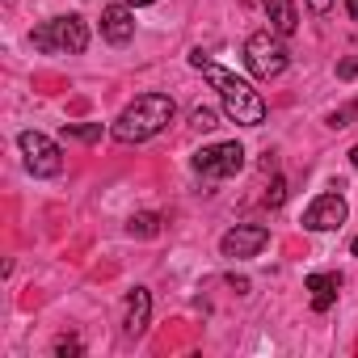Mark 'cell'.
Here are the masks:
<instances>
[{"label":"cell","instance_id":"obj_1","mask_svg":"<svg viewBox=\"0 0 358 358\" xmlns=\"http://www.w3.org/2000/svg\"><path fill=\"white\" fill-rule=\"evenodd\" d=\"M190 64H194V68L211 80V89L220 93L224 114H228L232 122H241V127H262V122H266V101H262V93H257L245 76H236L232 68L211 64L203 51H194V55H190Z\"/></svg>","mask_w":358,"mask_h":358},{"label":"cell","instance_id":"obj_19","mask_svg":"<svg viewBox=\"0 0 358 358\" xmlns=\"http://www.w3.org/2000/svg\"><path fill=\"white\" fill-rule=\"evenodd\" d=\"M55 354H80V341L76 337H59L55 341Z\"/></svg>","mask_w":358,"mask_h":358},{"label":"cell","instance_id":"obj_6","mask_svg":"<svg viewBox=\"0 0 358 358\" xmlns=\"http://www.w3.org/2000/svg\"><path fill=\"white\" fill-rule=\"evenodd\" d=\"M241 169H245V148L236 139L194 152V173H203V177H236Z\"/></svg>","mask_w":358,"mask_h":358},{"label":"cell","instance_id":"obj_7","mask_svg":"<svg viewBox=\"0 0 358 358\" xmlns=\"http://www.w3.org/2000/svg\"><path fill=\"white\" fill-rule=\"evenodd\" d=\"M345 215H350V207H345L341 194H320V199L308 203L303 228H308V232H337V228L345 224Z\"/></svg>","mask_w":358,"mask_h":358},{"label":"cell","instance_id":"obj_9","mask_svg":"<svg viewBox=\"0 0 358 358\" xmlns=\"http://www.w3.org/2000/svg\"><path fill=\"white\" fill-rule=\"evenodd\" d=\"M101 38L114 43V47H127L135 38V13H131L127 0H122V5H106L101 9Z\"/></svg>","mask_w":358,"mask_h":358},{"label":"cell","instance_id":"obj_11","mask_svg":"<svg viewBox=\"0 0 358 358\" xmlns=\"http://www.w3.org/2000/svg\"><path fill=\"white\" fill-rule=\"evenodd\" d=\"M341 278L337 274H308V291H312V312H329L337 299Z\"/></svg>","mask_w":358,"mask_h":358},{"label":"cell","instance_id":"obj_22","mask_svg":"<svg viewBox=\"0 0 358 358\" xmlns=\"http://www.w3.org/2000/svg\"><path fill=\"white\" fill-rule=\"evenodd\" d=\"M127 5H135V9H139V5H156V0H127Z\"/></svg>","mask_w":358,"mask_h":358},{"label":"cell","instance_id":"obj_3","mask_svg":"<svg viewBox=\"0 0 358 358\" xmlns=\"http://www.w3.org/2000/svg\"><path fill=\"white\" fill-rule=\"evenodd\" d=\"M30 43L43 51V55H80L85 47H89V26L80 22V17H51V22H43L34 34H30Z\"/></svg>","mask_w":358,"mask_h":358},{"label":"cell","instance_id":"obj_18","mask_svg":"<svg viewBox=\"0 0 358 358\" xmlns=\"http://www.w3.org/2000/svg\"><path fill=\"white\" fill-rule=\"evenodd\" d=\"M337 76H341V80H354V76H358V59H341V64H337Z\"/></svg>","mask_w":358,"mask_h":358},{"label":"cell","instance_id":"obj_16","mask_svg":"<svg viewBox=\"0 0 358 358\" xmlns=\"http://www.w3.org/2000/svg\"><path fill=\"white\" fill-rule=\"evenodd\" d=\"M354 114H358V106H354V101H350V106H341V110H333V114H329V127H333V131H337V127H345V122H350V118H354Z\"/></svg>","mask_w":358,"mask_h":358},{"label":"cell","instance_id":"obj_15","mask_svg":"<svg viewBox=\"0 0 358 358\" xmlns=\"http://www.w3.org/2000/svg\"><path fill=\"white\" fill-rule=\"evenodd\" d=\"M72 139H85V143H97L101 139V122H89V127H68Z\"/></svg>","mask_w":358,"mask_h":358},{"label":"cell","instance_id":"obj_14","mask_svg":"<svg viewBox=\"0 0 358 358\" xmlns=\"http://www.w3.org/2000/svg\"><path fill=\"white\" fill-rule=\"evenodd\" d=\"M190 122H194L199 131H211V127H220V122H215V110H211V106H199V110L190 114Z\"/></svg>","mask_w":358,"mask_h":358},{"label":"cell","instance_id":"obj_4","mask_svg":"<svg viewBox=\"0 0 358 358\" xmlns=\"http://www.w3.org/2000/svg\"><path fill=\"white\" fill-rule=\"evenodd\" d=\"M245 64H249V72L262 76V80L282 76V72H287V47H282V34H274V30H257V34H249V43H245Z\"/></svg>","mask_w":358,"mask_h":358},{"label":"cell","instance_id":"obj_23","mask_svg":"<svg viewBox=\"0 0 358 358\" xmlns=\"http://www.w3.org/2000/svg\"><path fill=\"white\" fill-rule=\"evenodd\" d=\"M350 164H354V169H358V148H350Z\"/></svg>","mask_w":358,"mask_h":358},{"label":"cell","instance_id":"obj_12","mask_svg":"<svg viewBox=\"0 0 358 358\" xmlns=\"http://www.w3.org/2000/svg\"><path fill=\"white\" fill-rule=\"evenodd\" d=\"M262 5H266V17H270V30L274 34H295L299 13H295L291 0H262Z\"/></svg>","mask_w":358,"mask_h":358},{"label":"cell","instance_id":"obj_2","mask_svg":"<svg viewBox=\"0 0 358 358\" xmlns=\"http://www.w3.org/2000/svg\"><path fill=\"white\" fill-rule=\"evenodd\" d=\"M173 114H177V106H173L169 93H139V97L114 118L110 131H114L118 143H143V139L160 135V131L173 122Z\"/></svg>","mask_w":358,"mask_h":358},{"label":"cell","instance_id":"obj_20","mask_svg":"<svg viewBox=\"0 0 358 358\" xmlns=\"http://www.w3.org/2000/svg\"><path fill=\"white\" fill-rule=\"evenodd\" d=\"M308 9H312V13H329V9H333V0H308Z\"/></svg>","mask_w":358,"mask_h":358},{"label":"cell","instance_id":"obj_21","mask_svg":"<svg viewBox=\"0 0 358 358\" xmlns=\"http://www.w3.org/2000/svg\"><path fill=\"white\" fill-rule=\"evenodd\" d=\"M345 13H350V17H358V0H345Z\"/></svg>","mask_w":358,"mask_h":358},{"label":"cell","instance_id":"obj_5","mask_svg":"<svg viewBox=\"0 0 358 358\" xmlns=\"http://www.w3.org/2000/svg\"><path fill=\"white\" fill-rule=\"evenodd\" d=\"M22 156H26V169L34 173V177H55L59 169H64V152H59V143L55 139H47L43 131H22Z\"/></svg>","mask_w":358,"mask_h":358},{"label":"cell","instance_id":"obj_13","mask_svg":"<svg viewBox=\"0 0 358 358\" xmlns=\"http://www.w3.org/2000/svg\"><path fill=\"white\" fill-rule=\"evenodd\" d=\"M127 232H131V236H156V232H160V215H152V211H143V215H131Z\"/></svg>","mask_w":358,"mask_h":358},{"label":"cell","instance_id":"obj_10","mask_svg":"<svg viewBox=\"0 0 358 358\" xmlns=\"http://www.w3.org/2000/svg\"><path fill=\"white\" fill-rule=\"evenodd\" d=\"M148 320H152V291L148 287H135L127 295V320H122L127 337H143L148 333Z\"/></svg>","mask_w":358,"mask_h":358},{"label":"cell","instance_id":"obj_17","mask_svg":"<svg viewBox=\"0 0 358 358\" xmlns=\"http://www.w3.org/2000/svg\"><path fill=\"white\" fill-rule=\"evenodd\" d=\"M282 199H287V182H274L270 194H266V203H270V207H282Z\"/></svg>","mask_w":358,"mask_h":358},{"label":"cell","instance_id":"obj_24","mask_svg":"<svg viewBox=\"0 0 358 358\" xmlns=\"http://www.w3.org/2000/svg\"><path fill=\"white\" fill-rule=\"evenodd\" d=\"M350 253H354V257H358V236H354V241H350Z\"/></svg>","mask_w":358,"mask_h":358},{"label":"cell","instance_id":"obj_8","mask_svg":"<svg viewBox=\"0 0 358 358\" xmlns=\"http://www.w3.org/2000/svg\"><path fill=\"white\" fill-rule=\"evenodd\" d=\"M266 245H270V232H266L262 224H236L232 232H224L220 253H224V257H257Z\"/></svg>","mask_w":358,"mask_h":358}]
</instances>
